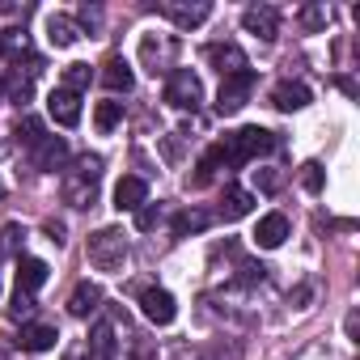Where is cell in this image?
Wrapping results in <instances>:
<instances>
[{"label":"cell","mask_w":360,"mask_h":360,"mask_svg":"<svg viewBox=\"0 0 360 360\" xmlns=\"http://www.w3.org/2000/svg\"><path fill=\"white\" fill-rule=\"evenodd\" d=\"M98 178H102V157H77V165L64 174V204L94 208V200H98Z\"/></svg>","instance_id":"obj_1"},{"label":"cell","mask_w":360,"mask_h":360,"mask_svg":"<svg viewBox=\"0 0 360 360\" xmlns=\"http://www.w3.org/2000/svg\"><path fill=\"white\" fill-rule=\"evenodd\" d=\"M271 148H276V140H271V131H263V127H242V131H233V136L221 140L225 165H246V161H255V157H263V153H271Z\"/></svg>","instance_id":"obj_2"},{"label":"cell","mask_w":360,"mask_h":360,"mask_svg":"<svg viewBox=\"0 0 360 360\" xmlns=\"http://www.w3.org/2000/svg\"><path fill=\"white\" fill-rule=\"evenodd\" d=\"M85 255H89V263H94L98 271H123V259H127V238H123L119 229H98V233L89 238Z\"/></svg>","instance_id":"obj_3"},{"label":"cell","mask_w":360,"mask_h":360,"mask_svg":"<svg viewBox=\"0 0 360 360\" xmlns=\"http://www.w3.org/2000/svg\"><path fill=\"white\" fill-rule=\"evenodd\" d=\"M165 102H169L174 110H195V106L204 102L200 77H195L191 68H174V72L165 77Z\"/></svg>","instance_id":"obj_4"},{"label":"cell","mask_w":360,"mask_h":360,"mask_svg":"<svg viewBox=\"0 0 360 360\" xmlns=\"http://www.w3.org/2000/svg\"><path fill=\"white\" fill-rule=\"evenodd\" d=\"M250 89H255V72H250V68L238 72V77H225V81H221V94H217V115H238V110L246 106Z\"/></svg>","instance_id":"obj_5"},{"label":"cell","mask_w":360,"mask_h":360,"mask_svg":"<svg viewBox=\"0 0 360 360\" xmlns=\"http://www.w3.org/2000/svg\"><path fill=\"white\" fill-rule=\"evenodd\" d=\"M140 309H144V318H148L153 326H169V322L178 318V301H174L165 288H144V292H140Z\"/></svg>","instance_id":"obj_6"},{"label":"cell","mask_w":360,"mask_h":360,"mask_svg":"<svg viewBox=\"0 0 360 360\" xmlns=\"http://www.w3.org/2000/svg\"><path fill=\"white\" fill-rule=\"evenodd\" d=\"M204 60H208L221 77L246 72V56H242V47H233V43H208V47H204Z\"/></svg>","instance_id":"obj_7"},{"label":"cell","mask_w":360,"mask_h":360,"mask_svg":"<svg viewBox=\"0 0 360 360\" xmlns=\"http://www.w3.org/2000/svg\"><path fill=\"white\" fill-rule=\"evenodd\" d=\"M242 26H246V34H255V39H263V43H271V39L280 34V18H276L271 5H250V9L242 13Z\"/></svg>","instance_id":"obj_8"},{"label":"cell","mask_w":360,"mask_h":360,"mask_svg":"<svg viewBox=\"0 0 360 360\" xmlns=\"http://www.w3.org/2000/svg\"><path fill=\"white\" fill-rule=\"evenodd\" d=\"M144 204H148V187H144V178H136V174L119 178V183H115V208H119V212H140Z\"/></svg>","instance_id":"obj_9"},{"label":"cell","mask_w":360,"mask_h":360,"mask_svg":"<svg viewBox=\"0 0 360 360\" xmlns=\"http://www.w3.org/2000/svg\"><path fill=\"white\" fill-rule=\"evenodd\" d=\"M47 115H51L60 127H77V123H81V98L68 94V89H51V98H47Z\"/></svg>","instance_id":"obj_10"},{"label":"cell","mask_w":360,"mask_h":360,"mask_svg":"<svg viewBox=\"0 0 360 360\" xmlns=\"http://www.w3.org/2000/svg\"><path fill=\"white\" fill-rule=\"evenodd\" d=\"M314 102V94H309V85H301V81H280L276 89H271V106L276 110H305Z\"/></svg>","instance_id":"obj_11"},{"label":"cell","mask_w":360,"mask_h":360,"mask_svg":"<svg viewBox=\"0 0 360 360\" xmlns=\"http://www.w3.org/2000/svg\"><path fill=\"white\" fill-rule=\"evenodd\" d=\"M284 238H288V217L284 212H267L259 221V229H255V246L259 250H276V246H284Z\"/></svg>","instance_id":"obj_12"},{"label":"cell","mask_w":360,"mask_h":360,"mask_svg":"<svg viewBox=\"0 0 360 360\" xmlns=\"http://www.w3.org/2000/svg\"><path fill=\"white\" fill-rule=\"evenodd\" d=\"M161 13H165L174 26L191 30V26H204V22L212 18V5H174V0H165V5H161Z\"/></svg>","instance_id":"obj_13"},{"label":"cell","mask_w":360,"mask_h":360,"mask_svg":"<svg viewBox=\"0 0 360 360\" xmlns=\"http://www.w3.org/2000/svg\"><path fill=\"white\" fill-rule=\"evenodd\" d=\"M102 85H106L110 94H131V85H136L131 64H127L123 56H110V60L102 64Z\"/></svg>","instance_id":"obj_14"},{"label":"cell","mask_w":360,"mask_h":360,"mask_svg":"<svg viewBox=\"0 0 360 360\" xmlns=\"http://www.w3.org/2000/svg\"><path fill=\"white\" fill-rule=\"evenodd\" d=\"M34 72H39V64H30L26 72H22V68H13L5 81H0V85H5V94H9V102H18V106H26V102H30V94H34Z\"/></svg>","instance_id":"obj_15"},{"label":"cell","mask_w":360,"mask_h":360,"mask_svg":"<svg viewBox=\"0 0 360 360\" xmlns=\"http://www.w3.org/2000/svg\"><path fill=\"white\" fill-rule=\"evenodd\" d=\"M68 161V144L60 140V136H43L39 144H34V165L39 169H60Z\"/></svg>","instance_id":"obj_16"},{"label":"cell","mask_w":360,"mask_h":360,"mask_svg":"<svg viewBox=\"0 0 360 360\" xmlns=\"http://www.w3.org/2000/svg\"><path fill=\"white\" fill-rule=\"evenodd\" d=\"M98 305H102V288L89 284V280H81V284L72 288V297H68V314H72V318H89Z\"/></svg>","instance_id":"obj_17"},{"label":"cell","mask_w":360,"mask_h":360,"mask_svg":"<svg viewBox=\"0 0 360 360\" xmlns=\"http://www.w3.org/2000/svg\"><path fill=\"white\" fill-rule=\"evenodd\" d=\"M56 326H47V322H26L22 326V335H18V343L26 347V352H51L56 347Z\"/></svg>","instance_id":"obj_18"},{"label":"cell","mask_w":360,"mask_h":360,"mask_svg":"<svg viewBox=\"0 0 360 360\" xmlns=\"http://www.w3.org/2000/svg\"><path fill=\"white\" fill-rule=\"evenodd\" d=\"M77 39H81V26L72 18H64V13H51L47 18V43L51 47H72Z\"/></svg>","instance_id":"obj_19"},{"label":"cell","mask_w":360,"mask_h":360,"mask_svg":"<svg viewBox=\"0 0 360 360\" xmlns=\"http://www.w3.org/2000/svg\"><path fill=\"white\" fill-rule=\"evenodd\" d=\"M43 284H47V263H43V259H30V255H26V259L18 263V288L34 297V292H39Z\"/></svg>","instance_id":"obj_20"},{"label":"cell","mask_w":360,"mask_h":360,"mask_svg":"<svg viewBox=\"0 0 360 360\" xmlns=\"http://www.w3.org/2000/svg\"><path fill=\"white\" fill-rule=\"evenodd\" d=\"M250 208H255V195H250V191L225 187V200H221V217H225V221H242Z\"/></svg>","instance_id":"obj_21"},{"label":"cell","mask_w":360,"mask_h":360,"mask_svg":"<svg viewBox=\"0 0 360 360\" xmlns=\"http://www.w3.org/2000/svg\"><path fill=\"white\" fill-rule=\"evenodd\" d=\"M85 347L94 352V360H110V356H115V330H110V322H98V326H94V339H89Z\"/></svg>","instance_id":"obj_22"},{"label":"cell","mask_w":360,"mask_h":360,"mask_svg":"<svg viewBox=\"0 0 360 360\" xmlns=\"http://www.w3.org/2000/svg\"><path fill=\"white\" fill-rule=\"evenodd\" d=\"M119 123H123V102H98L94 127H98V131H115Z\"/></svg>","instance_id":"obj_23"},{"label":"cell","mask_w":360,"mask_h":360,"mask_svg":"<svg viewBox=\"0 0 360 360\" xmlns=\"http://www.w3.org/2000/svg\"><path fill=\"white\" fill-rule=\"evenodd\" d=\"M89 81H94L89 64H68V68H64V85H60V89H68V94H81V89H89Z\"/></svg>","instance_id":"obj_24"},{"label":"cell","mask_w":360,"mask_h":360,"mask_svg":"<svg viewBox=\"0 0 360 360\" xmlns=\"http://www.w3.org/2000/svg\"><path fill=\"white\" fill-rule=\"evenodd\" d=\"M326 18H330V9H326V5H305V9L297 13V22H301L305 30H322V26H326Z\"/></svg>","instance_id":"obj_25"},{"label":"cell","mask_w":360,"mask_h":360,"mask_svg":"<svg viewBox=\"0 0 360 360\" xmlns=\"http://www.w3.org/2000/svg\"><path fill=\"white\" fill-rule=\"evenodd\" d=\"M204 225H208V212H183V217L174 221V233H178V238H187V233H200Z\"/></svg>","instance_id":"obj_26"},{"label":"cell","mask_w":360,"mask_h":360,"mask_svg":"<svg viewBox=\"0 0 360 360\" xmlns=\"http://www.w3.org/2000/svg\"><path fill=\"white\" fill-rule=\"evenodd\" d=\"M140 56H144V64H161V60L169 56V47H165V43H157L153 34H144V43H140Z\"/></svg>","instance_id":"obj_27"},{"label":"cell","mask_w":360,"mask_h":360,"mask_svg":"<svg viewBox=\"0 0 360 360\" xmlns=\"http://www.w3.org/2000/svg\"><path fill=\"white\" fill-rule=\"evenodd\" d=\"M301 183H305V191H314V195L322 191V165H318V161H305V165H301Z\"/></svg>","instance_id":"obj_28"},{"label":"cell","mask_w":360,"mask_h":360,"mask_svg":"<svg viewBox=\"0 0 360 360\" xmlns=\"http://www.w3.org/2000/svg\"><path fill=\"white\" fill-rule=\"evenodd\" d=\"M9 314H13V318H30V314H34V297L18 288V292H13V305H9Z\"/></svg>","instance_id":"obj_29"},{"label":"cell","mask_w":360,"mask_h":360,"mask_svg":"<svg viewBox=\"0 0 360 360\" xmlns=\"http://www.w3.org/2000/svg\"><path fill=\"white\" fill-rule=\"evenodd\" d=\"M255 187H259V191H267V195H271V191H280V174H276V169H255Z\"/></svg>","instance_id":"obj_30"},{"label":"cell","mask_w":360,"mask_h":360,"mask_svg":"<svg viewBox=\"0 0 360 360\" xmlns=\"http://www.w3.org/2000/svg\"><path fill=\"white\" fill-rule=\"evenodd\" d=\"M157 221H161V212H157V208H140V212H136V229H144V233H148V229H157Z\"/></svg>","instance_id":"obj_31"},{"label":"cell","mask_w":360,"mask_h":360,"mask_svg":"<svg viewBox=\"0 0 360 360\" xmlns=\"http://www.w3.org/2000/svg\"><path fill=\"white\" fill-rule=\"evenodd\" d=\"M0 98H5V85H0Z\"/></svg>","instance_id":"obj_32"},{"label":"cell","mask_w":360,"mask_h":360,"mask_svg":"<svg viewBox=\"0 0 360 360\" xmlns=\"http://www.w3.org/2000/svg\"><path fill=\"white\" fill-rule=\"evenodd\" d=\"M0 195H5V183H0Z\"/></svg>","instance_id":"obj_33"}]
</instances>
